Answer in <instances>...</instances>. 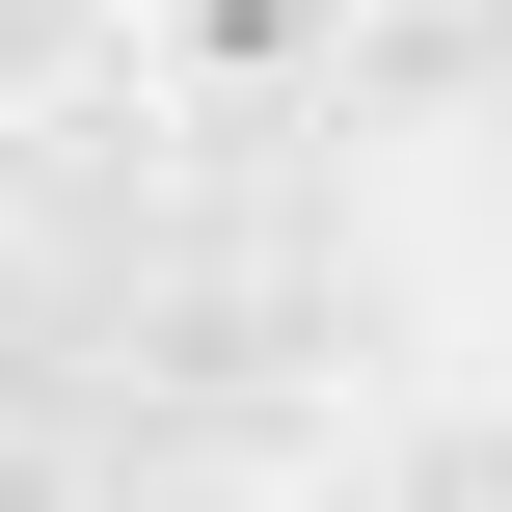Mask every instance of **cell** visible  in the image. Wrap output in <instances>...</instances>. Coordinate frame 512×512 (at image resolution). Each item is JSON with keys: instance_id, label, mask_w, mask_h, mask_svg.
Listing matches in <instances>:
<instances>
[{"instance_id": "6da1fadb", "label": "cell", "mask_w": 512, "mask_h": 512, "mask_svg": "<svg viewBox=\"0 0 512 512\" xmlns=\"http://www.w3.org/2000/svg\"><path fill=\"white\" fill-rule=\"evenodd\" d=\"M135 81H162V108H216V135H270V108H324V81H351V0H135Z\"/></svg>"}]
</instances>
